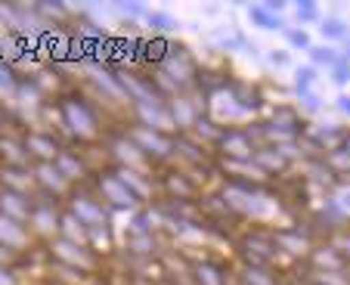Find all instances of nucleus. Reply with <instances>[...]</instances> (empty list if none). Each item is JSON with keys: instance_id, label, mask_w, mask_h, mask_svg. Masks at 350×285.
I'll use <instances>...</instances> for the list:
<instances>
[{"instance_id": "f257e3e1", "label": "nucleus", "mask_w": 350, "mask_h": 285, "mask_svg": "<svg viewBox=\"0 0 350 285\" xmlns=\"http://www.w3.org/2000/svg\"><path fill=\"white\" fill-rule=\"evenodd\" d=\"M50 112H53L59 131L66 133L68 146L103 149L106 137L112 133V127H106V115L99 109L96 96H90L81 87H68V90L56 93L50 100Z\"/></svg>"}, {"instance_id": "f03ea898", "label": "nucleus", "mask_w": 350, "mask_h": 285, "mask_svg": "<svg viewBox=\"0 0 350 285\" xmlns=\"http://www.w3.org/2000/svg\"><path fill=\"white\" fill-rule=\"evenodd\" d=\"M40 258L46 260V267L56 273H66L81 282H96L106 270V258L96 248L84 245V242H72L66 236H56L46 245H40Z\"/></svg>"}, {"instance_id": "7ed1b4c3", "label": "nucleus", "mask_w": 350, "mask_h": 285, "mask_svg": "<svg viewBox=\"0 0 350 285\" xmlns=\"http://www.w3.org/2000/svg\"><path fill=\"white\" fill-rule=\"evenodd\" d=\"M236 258L239 264L282 267V248H279L276 230H270V226H245L236 236Z\"/></svg>"}, {"instance_id": "20e7f679", "label": "nucleus", "mask_w": 350, "mask_h": 285, "mask_svg": "<svg viewBox=\"0 0 350 285\" xmlns=\"http://www.w3.org/2000/svg\"><path fill=\"white\" fill-rule=\"evenodd\" d=\"M121 131H124L127 139H131L133 146H137L139 152L149 159V165L159 167V171H161V167H167L174 159H177V137H174V133L152 131V127L137 124V121H131V118H124Z\"/></svg>"}, {"instance_id": "39448f33", "label": "nucleus", "mask_w": 350, "mask_h": 285, "mask_svg": "<svg viewBox=\"0 0 350 285\" xmlns=\"http://www.w3.org/2000/svg\"><path fill=\"white\" fill-rule=\"evenodd\" d=\"M260 149V137L252 124H226L214 143V161L217 165H248Z\"/></svg>"}, {"instance_id": "423d86ee", "label": "nucleus", "mask_w": 350, "mask_h": 285, "mask_svg": "<svg viewBox=\"0 0 350 285\" xmlns=\"http://www.w3.org/2000/svg\"><path fill=\"white\" fill-rule=\"evenodd\" d=\"M19 133H22V146H25V155L31 165H53L62 149L68 146L66 139L56 131H50V127H28V131H19Z\"/></svg>"}, {"instance_id": "0eeeda50", "label": "nucleus", "mask_w": 350, "mask_h": 285, "mask_svg": "<svg viewBox=\"0 0 350 285\" xmlns=\"http://www.w3.org/2000/svg\"><path fill=\"white\" fill-rule=\"evenodd\" d=\"M62 214H66V202H62V199L38 195V205H34V214H31V220H28V230L34 232V239H38V245H46L50 239H56V236H59Z\"/></svg>"}, {"instance_id": "6e6552de", "label": "nucleus", "mask_w": 350, "mask_h": 285, "mask_svg": "<svg viewBox=\"0 0 350 285\" xmlns=\"http://www.w3.org/2000/svg\"><path fill=\"white\" fill-rule=\"evenodd\" d=\"M186 276H189V285H236L232 264L214 258V254L189 258L186 260Z\"/></svg>"}, {"instance_id": "1a4fd4ad", "label": "nucleus", "mask_w": 350, "mask_h": 285, "mask_svg": "<svg viewBox=\"0 0 350 285\" xmlns=\"http://www.w3.org/2000/svg\"><path fill=\"white\" fill-rule=\"evenodd\" d=\"M53 165L59 167L62 177L72 186H87L93 180V174H96V165L87 159V149H78V146H66Z\"/></svg>"}, {"instance_id": "9d476101", "label": "nucleus", "mask_w": 350, "mask_h": 285, "mask_svg": "<svg viewBox=\"0 0 350 285\" xmlns=\"http://www.w3.org/2000/svg\"><path fill=\"white\" fill-rule=\"evenodd\" d=\"M291 146H276V143H260V149L254 152V167L264 174L267 180H276L282 174H288L295 167V155L288 152Z\"/></svg>"}, {"instance_id": "9b49d317", "label": "nucleus", "mask_w": 350, "mask_h": 285, "mask_svg": "<svg viewBox=\"0 0 350 285\" xmlns=\"http://www.w3.org/2000/svg\"><path fill=\"white\" fill-rule=\"evenodd\" d=\"M0 242L10 245L13 252L25 254V258H38L40 254V245H38V239H34V232L28 230L25 223H19V220L7 217V214H0Z\"/></svg>"}, {"instance_id": "f8f14e48", "label": "nucleus", "mask_w": 350, "mask_h": 285, "mask_svg": "<svg viewBox=\"0 0 350 285\" xmlns=\"http://www.w3.org/2000/svg\"><path fill=\"white\" fill-rule=\"evenodd\" d=\"M220 93H224L226 100L236 106L239 115H260V109L267 106L260 87L248 84V81H230V84H226Z\"/></svg>"}, {"instance_id": "ddd939ff", "label": "nucleus", "mask_w": 350, "mask_h": 285, "mask_svg": "<svg viewBox=\"0 0 350 285\" xmlns=\"http://www.w3.org/2000/svg\"><path fill=\"white\" fill-rule=\"evenodd\" d=\"M236 285H288L285 267H260V264H232Z\"/></svg>"}, {"instance_id": "4468645a", "label": "nucleus", "mask_w": 350, "mask_h": 285, "mask_svg": "<svg viewBox=\"0 0 350 285\" xmlns=\"http://www.w3.org/2000/svg\"><path fill=\"white\" fill-rule=\"evenodd\" d=\"M34 167V183H38L40 195H50V199H62L66 202L72 195L75 186L62 177V171L56 165H31Z\"/></svg>"}, {"instance_id": "2eb2a0df", "label": "nucleus", "mask_w": 350, "mask_h": 285, "mask_svg": "<svg viewBox=\"0 0 350 285\" xmlns=\"http://www.w3.org/2000/svg\"><path fill=\"white\" fill-rule=\"evenodd\" d=\"M34 205H38V195H28V193H16V189H0V214L19 220V223L28 226L34 214Z\"/></svg>"}, {"instance_id": "dca6fc26", "label": "nucleus", "mask_w": 350, "mask_h": 285, "mask_svg": "<svg viewBox=\"0 0 350 285\" xmlns=\"http://www.w3.org/2000/svg\"><path fill=\"white\" fill-rule=\"evenodd\" d=\"M25 84H28V81L22 78V72H16L13 62L0 59V106L7 109V112L16 106V103H19Z\"/></svg>"}, {"instance_id": "f3484780", "label": "nucleus", "mask_w": 350, "mask_h": 285, "mask_svg": "<svg viewBox=\"0 0 350 285\" xmlns=\"http://www.w3.org/2000/svg\"><path fill=\"white\" fill-rule=\"evenodd\" d=\"M31 165L25 155V146H22V133H7L0 137V167H25Z\"/></svg>"}, {"instance_id": "a211bd4d", "label": "nucleus", "mask_w": 350, "mask_h": 285, "mask_svg": "<svg viewBox=\"0 0 350 285\" xmlns=\"http://www.w3.org/2000/svg\"><path fill=\"white\" fill-rule=\"evenodd\" d=\"M319 165H323L325 171L332 174V177L347 180V177H350V137L344 139L341 146L332 149V152H325L323 159H319Z\"/></svg>"}, {"instance_id": "6ab92c4d", "label": "nucleus", "mask_w": 350, "mask_h": 285, "mask_svg": "<svg viewBox=\"0 0 350 285\" xmlns=\"http://www.w3.org/2000/svg\"><path fill=\"white\" fill-rule=\"evenodd\" d=\"M248 22H252L254 28H264V31H285V16L267 10L264 3H254V7H248Z\"/></svg>"}, {"instance_id": "aec40b11", "label": "nucleus", "mask_w": 350, "mask_h": 285, "mask_svg": "<svg viewBox=\"0 0 350 285\" xmlns=\"http://www.w3.org/2000/svg\"><path fill=\"white\" fill-rule=\"evenodd\" d=\"M143 19H146V25L152 28V34H165V38H167V31H177V25H180V19H174L165 10H146Z\"/></svg>"}, {"instance_id": "412c9836", "label": "nucleus", "mask_w": 350, "mask_h": 285, "mask_svg": "<svg viewBox=\"0 0 350 285\" xmlns=\"http://www.w3.org/2000/svg\"><path fill=\"white\" fill-rule=\"evenodd\" d=\"M341 59H344L341 50H335V46H329V44H323V46L313 44L310 46V66L313 68H335Z\"/></svg>"}, {"instance_id": "4be33fe9", "label": "nucleus", "mask_w": 350, "mask_h": 285, "mask_svg": "<svg viewBox=\"0 0 350 285\" xmlns=\"http://www.w3.org/2000/svg\"><path fill=\"white\" fill-rule=\"evenodd\" d=\"M319 34H323V40H347L350 28L344 19H338V16H323V22H319Z\"/></svg>"}, {"instance_id": "5701e85b", "label": "nucleus", "mask_w": 350, "mask_h": 285, "mask_svg": "<svg viewBox=\"0 0 350 285\" xmlns=\"http://www.w3.org/2000/svg\"><path fill=\"white\" fill-rule=\"evenodd\" d=\"M285 40H288L291 50H307L310 53V46H313V38L307 34V28H285Z\"/></svg>"}, {"instance_id": "b1692460", "label": "nucleus", "mask_w": 350, "mask_h": 285, "mask_svg": "<svg viewBox=\"0 0 350 285\" xmlns=\"http://www.w3.org/2000/svg\"><path fill=\"white\" fill-rule=\"evenodd\" d=\"M313 81H317V68H313V66L297 68V72H295V90H297V96L313 93Z\"/></svg>"}, {"instance_id": "393cba45", "label": "nucleus", "mask_w": 350, "mask_h": 285, "mask_svg": "<svg viewBox=\"0 0 350 285\" xmlns=\"http://www.w3.org/2000/svg\"><path fill=\"white\" fill-rule=\"evenodd\" d=\"M0 264H3V267H13V270H22L25 264H31V258H25V254L13 252L10 245H3V242H0Z\"/></svg>"}, {"instance_id": "a878e982", "label": "nucleus", "mask_w": 350, "mask_h": 285, "mask_svg": "<svg viewBox=\"0 0 350 285\" xmlns=\"http://www.w3.org/2000/svg\"><path fill=\"white\" fill-rule=\"evenodd\" d=\"M295 19H297V28H304L307 22H323V16H319L317 3H297V7H295Z\"/></svg>"}, {"instance_id": "bb28decb", "label": "nucleus", "mask_w": 350, "mask_h": 285, "mask_svg": "<svg viewBox=\"0 0 350 285\" xmlns=\"http://www.w3.org/2000/svg\"><path fill=\"white\" fill-rule=\"evenodd\" d=\"M0 285H25V279H22V270H13V267H3V264H0Z\"/></svg>"}, {"instance_id": "cd10ccee", "label": "nucleus", "mask_w": 350, "mask_h": 285, "mask_svg": "<svg viewBox=\"0 0 350 285\" xmlns=\"http://www.w3.org/2000/svg\"><path fill=\"white\" fill-rule=\"evenodd\" d=\"M329 72H332V81H335V84H347L350 81V59H341L335 68H329Z\"/></svg>"}, {"instance_id": "c85d7f7f", "label": "nucleus", "mask_w": 350, "mask_h": 285, "mask_svg": "<svg viewBox=\"0 0 350 285\" xmlns=\"http://www.w3.org/2000/svg\"><path fill=\"white\" fill-rule=\"evenodd\" d=\"M10 124H13V115H10L7 109L0 106V137H7V133H13V127H10Z\"/></svg>"}, {"instance_id": "c756f323", "label": "nucleus", "mask_w": 350, "mask_h": 285, "mask_svg": "<svg viewBox=\"0 0 350 285\" xmlns=\"http://www.w3.org/2000/svg\"><path fill=\"white\" fill-rule=\"evenodd\" d=\"M335 106L341 109L344 115H350V93H338V100H335Z\"/></svg>"}, {"instance_id": "7c9ffc66", "label": "nucleus", "mask_w": 350, "mask_h": 285, "mask_svg": "<svg viewBox=\"0 0 350 285\" xmlns=\"http://www.w3.org/2000/svg\"><path fill=\"white\" fill-rule=\"evenodd\" d=\"M267 59H270V66H285V62H288V53H285V50H279V53H270Z\"/></svg>"}, {"instance_id": "2f4dec72", "label": "nucleus", "mask_w": 350, "mask_h": 285, "mask_svg": "<svg viewBox=\"0 0 350 285\" xmlns=\"http://www.w3.org/2000/svg\"><path fill=\"white\" fill-rule=\"evenodd\" d=\"M25 285H40V282H25Z\"/></svg>"}, {"instance_id": "473e14b6", "label": "nucleus", "mask_w": 350, "mask_h": 285, "mask_svg": "<svg viewBox=\"0 0 350 285\" xmlns=\"http://www.w3.org/2000/svg\"><path fill=\"white\" fill-rule=\"evenodd\" d=\"M0 189H3V183H0Z\"/></svg>"}]
</instances>
